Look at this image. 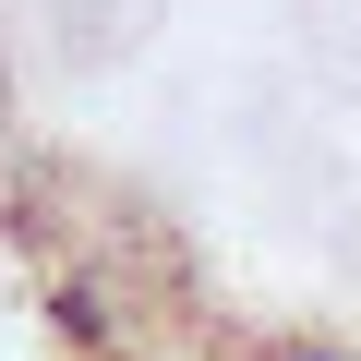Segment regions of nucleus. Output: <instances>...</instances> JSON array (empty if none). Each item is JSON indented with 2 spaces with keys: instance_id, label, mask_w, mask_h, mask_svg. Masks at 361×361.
<instances>
[{
  "instance_id": "obj_1",
  "label": "nucleus",
  "mask_w": 361,
  "mask_h": 361,
  "mask_svg": "<svg viewBox=\"0 0 361 361\" xmlns=\"http://www.w3.org/2000/svg\"><path fill=\"white\" fill-rule=\"evenodd\" d=\"M265 361H349V349H325V337H289V349H265Z\"/></svg>"
}]
</instances>
